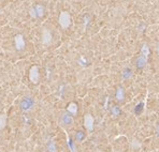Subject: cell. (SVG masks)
<instances>
[{
  "label": "cell",
  "instance_id": "cell-10",
  "mask_svg": "<svg viewBox=\"0 0 159 152\" xmlns=\"http://www.w3.org/2000/svg\"><path fill=\"white\" fill-rule=\"evenodd\" d=\"M157 135H158V136H159V126H157Z\"/></svg>",
  "mask_w": 159,
  "mask_h": 152
},
{
  "label": "cell",
  "instance_id": "cell-9",
  "mask_svg": "<svg viewBox=\"0 0 159 152\" xmlns=\"http://www.w3.org/2000/svg\"><path fill=\"white\" fill-rule=\"evenodd\" d=\"M84 137V134L83 132H79V135H77V138L79 139H82Z\"/></svg>",
  "mask_w": 159,
  "mask_h": 152
},
{
  "label": "cell",
  "instance_id": "cell-6",
  "mask_svg": "<svg viewBox=\"0 0 159 152\" xmlns=\"http://www.w3.org/2000/svg\"><path fill=\"white\" fill-rule=\"evenodd\" d=\"M131 76H132V72H131V70H130V69H126L123 72V78H125V79L130 78Z\"/></svg>",
  "mask_w": 159,
  "mask_h": 152
},
{
  "label": "cell",
  "instance_id": "cell-7",
  "mask_svg": "<svg viewBox=\"0 0 159 152\" xmlns=\"http://www.w3.org/2000/svg\"><path fill=\"white\" fill-rule=\"evenodd\" d=\"M111 112H112V114L114 115V116H119V115L122 114L119 107H117V106H113L112 109H111Z\"/></svg>",
  "mask_w": 159,
  "mask_h": 152
},
{
  "label": "cell",
  "instance_id": "cell-5",
  "mask_svg": "<svg viewBox=\"0 0 159 152\" xmlns=\"http://www.w3.org/2000/svg\"><path fill=\"white\" fill-rule=\"evenodd\" d=\"M143 106H144V103H139V104L136 105V107L134 108V114H136V115H140V114H142Z\"/></svg>",
  "mask_w": 159,
  "mask_h": 152
},
{
  "label": "cell",
  "instance_id": "cell-8",
  "mask_svg": "<svg viewBox=\"0 0 159 152\" xmlns=\"http://www.w3.org/2000/svg\"><path fill=\"white\" fill-rule=\"evenodd\" d=\"M63 120H65V122L70 124V123L72 122V118L69 116V115H63Z\"/></svg>",
  "mask_w": 159,
  "mask_h": 152
},
{
  "label": "cell",
  "instance_id": "cell-4",
  "mask_svg": "<svg viewBox=\"0 0 159 152\" xmlns=\"http://www.w3.org/2000/svg\"><path fill=\"white\" fill-rule=\"evenodd\" d=\"M60 20H61V24H63V27H67L69 25V16H68L67 14L63 13V15H61V17H60Z\"/></svg>",
  "mask_w": 159,
  "mask_h": 152
},
{
  "label": "cell",
  "instance_id": "cell-2",
  "mask_svg": "<svg viewBox=\"0 0 159 152\" xmlns=\"http://www.w3.org/2000/svg\"><path fill=\"white\" fill-rule=\"evenodd\" d=\"M85 124H86V128L89 131H91V130L94 129V119L93 117H90L89 115H87L86 117H85Z\"/></svg>",
  "mask_w": 159,
  "mask_h": 152
},
{
  "label": "cell",
  "instance_id": "cell-11",
  "mask_svg": "<svg viewBox=\"0 0 159 152\" xmlns=\"http://www.w3.org/2000/svg\"><path fill=\"white\" fill-rule=\"evenodd\" d=\"M157 50H158V55H159V44H158V47H157Z\"/></svg>",
  "mask_w": 159,
  "mask_h": 152
},
{
  "label": "cell",
  "instance_id": "cell-3",
  "mask_svg": "<svg viewBox=\"0 0 159 152\" xmlns=\"http://www.w3.org/2000/svg\"><path fill=\"white\" fill-rule=\"evenodd\" d=\"M124 96H125V93H124L123 88L119 87L118 89H117V91H116V99L118 100V101H123Z\"/></svg>",
  "mask_w": 159,
  "mask_h": 152
},
{
  "label": "cell",
  "instance_id": "cell-1",
  "mask_svg": "<svg viewBox=\"0 0 159 152\" xmlns=\"http://www.w3.org/2000/svg\"><path fill=\"white\" fill-rule=\"evenodd\" d=\"M147 57L143 56V55H141V56L138 58V60H136V66L139 68V69H142V68H144L146 64V62H147Z\"/></svg>",
  "mask_w": 159,
  "mask_h": 152
}]
</instances>
